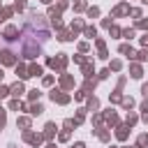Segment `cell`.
I'll list each match as a JSON object with an SVG mask.
<instances>
[{
    "mask_svg": "<svg viewBox=\"0 0 148 148\" xmlns=\"http://www.w3.org/2000/svg\"><path fill=\"white\" fill-rule=\"evenodd\" d=\"M46 39H49V25L44 16L30 14L18 32V51L23 53V58H35L42 53Z\"/></svg>",
    "mask_w": 148,
    "mask_h": 148,
    "instance_id": "obj_1",
    "label": "cell"
}]
</instances>
